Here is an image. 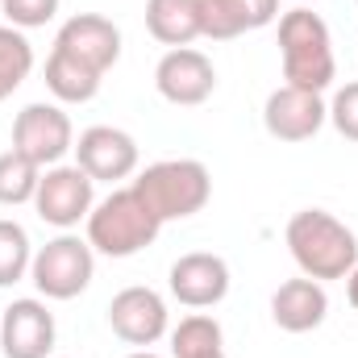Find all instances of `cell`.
<instances>
[{
	"label": "cell",
	"instance_id": "cell-1",
	"mask_svg": "<svg viewBox=\"0 0 358 358\" xmlns=\"http://www.w3.org/2000/svg\"><path fill=\"white\" fill-rule=\"evenodd\" d=\"M287 255L300 267V275L325 283V279H346L358 267V238L346 221H338L325 208H300L292 213L283 229Z\"/></svg>",
	"mask_w": 358,
	"mask_h": 358
},
{
	"label": "cell",
	"instance_id": "cell-2",
	"mask_svg": "<svg viewBox=\"0 0 358 358\" xmlns=\"http://www.w3.org/2000/svg\"><path fill=\"white\" fill-rule=\"evenodd\" d=\"M279 59H283V80L292 88L325 92L338 80L329 25L308 4H296L279 17Z\"/></svg>",
	"mask_w": 358,
	"mask_h": 358
},
{
	"label": "cell",
	"instance_id": "cell-3",
	"mask_svg": "<svg viewBox=\"0 0 358 358\" xmlns=\"http://www.w3.org/2000/svg\"><path fill=\"white\" fill-rule=\"evenodd\" d=\"M88 246L104 259H134L146 246H155L163 221L155 217V208L129 187H113L104 200H96L88 213Z\"/></svg>",
	"mask_w": 358,
	"mask_h": 358
},
{
	"label": "cell",
	"instance_id": "cell-4",
	"mask_svg": "<svg viewBox=\"0 0 358 358\" xmlns=\"http://www.w3.org/2000/svg\"><path fill=\"white\" fill-rule=\"evenodd\" d=\"M134 192L167 225V221L196 217L213 200V176H208V167L200 159H163V163H150L134 179Z\"/></svg>",
	"mask_w": 358,
	"mask_h": 358
},
{
	"label": "cell",
	"instance_id": "cell-5",
	"mask_svg": "<svg viewBox=\"0 0 358 358\" xmlns=\"http://www.w3.org/2000/svg\"><path fill=\"white\" fill-rule=\"evenodd\" d=\"M92 275H96V250L80 234L50 238L46 246L34 250V263H29V279H34L42 300H76V296H84Z\"/></svg>",
	"mask_w": 358,
	"mask_h": 358
},
{
	"label": "cell",
	"instance_id": "cell-6",
	"mask_svg": "<svg viewBox=\"0 0 358 358\" xmlns=\"http://www.w3.org/2000/svg\"><path fill=\"white\" fill-rule=\"evenodd\" d=\"M13 150L34 159L42 171L59 167L76 150V125L63 113V104H46V100L25 104L17 113V121H13Z\"/></svg>",
	"mask_w": 358,
	"mask_h": 358
},
{
	"label": "cell",
	"instance_id": "cell-7",
	"mask_svg": "<svg viewBox=\"0 0 358 358\" xmlns=\"http://www.w3.org/2000/svg\"><path fill=\"white\" fill-rule=\"evenodd\" d=\"M34 208L46 225L71 234L80 221H88V213L96 208V179L76 167V163H59V167H46L38 179V196H34Z\"/></svg>",
	"mask_w": 358,
	"mask_h": 358
},
{
	"label": "cell",
	"instance_id": "cell-8",
	"mask_svg": "<svg viewBox=\"0 0 358 358\" xmlns=\"http://www.w3.org/2000/svg\"><path fill=\"white\" fill-rule=\"evenodd\" d=\"M108 325L125 346L150 350L155 342H163L171 334V313H167V300L155 287L134 283V287H121L108 300Z\"/></svg>",
	"mask_w": 358,
	"mask_h": 358
},
{
	"label": "cell",
	"instance_id": "cell-9",
	"mask_svg": "<svg viewBox=\"0 0 358 358\" xmlns=\"http://www.w3.org/2000/svg\"><path fill=\"white\" fill-rule=\"evenodd\" d=\"M155 88L167 104L176 108H196L217 92V67L208 55L192 50V46H176L159 59L155 67Z\"/></svg>",
	"mask_w": 358,
	"mask_h": 358
},
{
	"label": "cell",
	"instance_id": "cell-10",
	"mask_svg": "<svg viewBox=\"0 0 358 358\" xmlns=\"http://www.w3.org/2000/svg\"><path fill=\"white\" fill-rule=\"evenodd\" d=\"M329 121V104L321 92H304V88H275L263 104V125L275 142H308L321 134V125Z\"/></svg>",
	"mask_w": 358,
	"mask_h": 358
},
{
	"label": "cell",
	"instance_id": "cell-11",
	"mask_svg": "<svg viewBox=\"0 0 358 358\" xmlns=\"http://www.w3.org/2000/svg\"><path fill=\"white\" fill-rule=\"evenodd\" d=\"M138 142L117 125H92L76 138V167H84L96 183H121L138 171Z\"/></svg>",
	"mask_w": 358,
	"mask_h": 358
},
{
	"label": "cell",
	"instance_id": "cell-12",
	"mask_svg": "<svg viewBox=\"0 0 358 358\" xmlns=\"http://www.w3.org/2000/svg\"><path fill=\"white\" fill-rule=\"evenodd\" d=\"M55 50L71 55L76 63H84L96 76H104L121 59V29L108 17H100V13H76V17H67L59 25Z\"/></svg>",
	"mask_w": 358,
	"mask_h": 358
},
{
	"label": "cell",
	"instance_id": "cell-13",
	"mask_svg": "<svg viewBox=\"0 0 358 358\" xmlns=\"http://www.w3.org/2000/svg\"><path fill=\"white\" fill-rule=\"evenodd\" d=\"M55 334H59L55 313L38 296L13 300L4 308V317H0V350H4V358H50Z\"/></svg>",
	"mask_w": 358,
	"mask_h": 358
},
{
	"label": "cell",
	"instance_id": "cell-14",
	"mask_svg": "<svg viewBox=\"0 0 358 358\" xmlns=\"http://www.w3.org/2000/svg\"><path fill=\"white\" fill-rule=\"evenodd\" d=\"M167 287L183 308H217L229 296V263L221 255H208V250L179 255L171 263Z\"/></svg>",
	"mask_w": 358,
	"mask_h": 358
},
{
	"label": "cell",
	"instance_id": "cell-15",
	"mask_svg": "<svg viewBox=\"0 0 358 358\" xmlns=\"http://www.w3.org/2000/svg\"><path fill=\"white\" fill-rule=\"evenodd\" d=\"M329 317V296H325V283L300 275V279H287L275 287L271 296V321L283 329V334H313L321 329Z\"/></svg>",
	"mask_w": 358,
	"mask_h": 358
},
{
	"label": "cell",
	"instance_id": "cell-16",
	"mask_svg": "<svg viewBox=\"0 0 358 358\" xmlns=\"http://www.w3.org/2000/svg\"><path fill=\"white\" fill-rule=\"evenodd\" d=\"M204 38L234 42L242 34H255L279 17V0H200Z\"/></svg>",
	"mask_w": 358,
	"mask_h": 358
},
{
	"label": "cell",
	"instance_id": "cell-17",
	"mask_svg": "<svg viewBox=\"0 0 358 358\" xmlns=\"http://www.w3.org/2000/svg\"><path fill=\"white\" fill-rule=\"evenodd\" d=\"M146 29L163 46H192L204 38V17L200 0H146Z\"/></svg>",
	"mask_w": 358,
	"mask_h": 358
},
{
	"label": "cell",
	"instance_id": "cell-18",
	"mask_svg": "<svg viewBox=\"0 0 358 358\" xmlns=\"http://www.w3.org/2000/svg\"><path fill=\"white\" fill-rule=\"evenodd\" d=\"M42 80H46V92H50L59 104H88V100H96V92H100V80H104V76H96L92 67L76 63V59L63 55V50H50Z\"/></svg>",
	"mask_w": 358,
	"mask_h": 358
},
{
	"label": "cell",
	"instance_id": "cell-19",
	"mask_svg": "<svg viewBox=\"0 0 358 358\" xmlns=\"http://www.w3.org/2000/svg\"><path fill=\"white\" fill-rule=\"evenodd\" d=\"M38 179H42V167L34 159H25L21 150H4L0 155V208L34 204Z\"/></svg>",
	"mask_w": 358,
	"mask_h": 358
},
{
	"label": "cell",
	"instance_id": "cell-20",
	"mask_svg": "<svg viewBox=\"0 0 358 358\" xmlns=\"http://www.w3.org/2000/svg\"><path fill=\"white\" fill-rule=\"evenodd\" d=\"M34 71V46L25 38V29L17 25H0V100H8Z\"/></svg>",
	"mask_w": 358,
	"mask_h": 358
},
{
	"label": "cell",
	"instance_id": "cell-21",
	"mask_svg": "<svg viewBox=\"0 0 358 358\" xmlns=\"http://www.w3.org/2000/svg\"><path fill=\"white\" fill-rule=\"evenodd\" d=\"M221 346H225V334H221L217 317H208V313H192L171 329V358H196L208 350H221Z\"/></svg>",
	"mask_w": 358,
	"mask_h": 358
},
{
	"label": "cell",
	"instance_id": "cell-22",
	"mask_svg": "<svg viewBox=\"0 0 358 358\" xmlns=\"http://www.w3.org/2000/svg\"><path fill=\"white\" fill-rule=\"evenodd\" d=\"M29 263H34V246H29L25 225L0 217V287L21 283L29 275Z\"/></svg>",
	"mask_w": 358,
	"mask_h": 358
},
{
	"label": "cell",
	"instance_id": "cell-23",
	"mask_svg": "<svg viewBox=\"0 0 358 358\" xmlns=\"http://www.w3.org/2000/svg\"><path fill=\"white\" fill-rule=\"evenodd\" d=\"M59 4L63 0H0V13L17 29H42L59 17Z\"/></svg>",
	"mask_w": 358,
	"mask_h": 358
},
{
	"label": "cell",
	"instance_id": "cell-24",
	"mask_svg": "<svg viewBox=\"0 0 358 358\" xmlns=\"http://www.w3.org/2000/svg\"><path fill=\"white\" fill-rule=\"evenodd\" d=\"M329 121L334 129L346 138V142H358V80L355 84H342L329 100Z\"/></svg>",
	"mask_w": 358,
	"mask_h": 358
},
{
	"label": "cell",
	"instance_id": "cell-25",
	"mask_svg": "<svg viewBox=\"0 0 358 358\" xmlns=\"http://www.w3.org/2000/svg\"><path fill=\"white\" fill-rule=\"evenodd\" d=\"M346 300H350V308L358 313V267L346 275Z\"/></svg>",
	"mask_w": 358,
	"mask_h": 358
},
{
	"label": "cell",
	"instance_id": "cell-26",
	"mask_svg": "<svg viewBox=\"0 0 358 358\" xmlns=\"http://www.w3.org/2000/svg\"><path fill=\"white\" fill-rule=\"evenodd\" d=\"M125 358H163V355H155V350H134V355H125Z\"/></svg>",
	"mask_w": 358,
	"mask_h": 358
},
{
	"label": "cell",
	"instance_id": "cell-27",
	"mask_svg": "<svg viewBox=\"0 0 358 358\" xmlns=\"http://www.w3.org/2000/svg\"><path fill=\"white\" fill-rule=\"evenodd\" d=\"M196 358H225V350H208V355H196Z\"/></svg>",
	"mask_w": 358,
	"mask_h": 358
},
{
	"label": "cell",
	"instance_id": "cell-28",
	"mask_svg": "<svg viewBox=\"0 0 358 358\" xmlns=\"http://www.w3.org/2000/svg\"><path fill=\"white\" fill-rule=\"evenodd\" d=\"M296 4H308V0H296Z\"/></svg>",
	"mask_w": 358,
	"mask_h": 358
},
{
	"label": "cell",
	"instance_id": "cell-29",
	"mask_svg": "<svg viewBox=\"0 0 358 358\" xmlns=\"http://www.w3.org/2000/svg\"><path fill=\"white\" fill-rule=\"evenodd\" d=\"M355 4H358V0H355Z\"/></svg>",
	"mask_w": 358,
	"mask_h": 358
}]
</instances>
